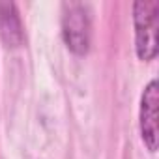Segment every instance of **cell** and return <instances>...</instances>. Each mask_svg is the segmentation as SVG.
Segmentation results:
<instances>
[{
	"label": "cell",
	"mask_w": 159,
	"mask_h": 159,
	"mask_svg": "<svg viewBox=\"0 0 159 159\" xmlns=\"http://www.w3.org/2000/svg\"><path fill=\"white\" fill-rule=\"evenodd\" d=\"M135 25V51L144 62L157 56V30H159V2L139 0L133 4Z\"/></svg>",
	"instance_id": "1"
},
{
	"label": "cell",
	"mask_w": 159,
	"mask_h": 159,
	"mask_svg": "<svg viewBox=\"0 0 159 159\" xmlns=\"http://www.w3.org/2000/svg\"><path fill=\"white\" fill-rule=\"evenodd\" d=\"M62 36L67 49L79 56H83L90 49L92 25L90 15L83 4H66L62 17Z\"/></svg>",
	"instance_id": "2"
},
{
	"label": "cell",
	"mask_w": 159,
	"mask_h": 159,
	"mask_svg": "<svg viewBox=\"0 0 159 159\" xmlns=\"http://www.w3.org/2000/svg\"><path fill=\"white\" fill-rule=\"evenodd\" d=\"M157 107H159V88L157 81H150L148 86L142 92L140 98V137L146 148L153 153L157 150V139H159V129H157Z\"/></svg>",
	"instance_id": "3"
},
{
	"label": "cell",
	"mask_w": 159,
	"mask_h": 159,
	"mask_svg": "<svg viewBox=\"0 0 159 159\" xmlns=\"http://www.w3.org/2000/svg\"><path fill=\"white\" fill-rule=\"evenodd\" d=\"M0 36L8 47H19L25 39L21 17L13 2H0Z\"/></svg>",
	"instance_id": "4"
}]
</instances>
